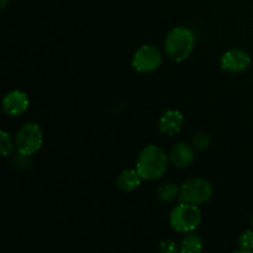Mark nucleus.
<instances>
[{
	"mask_svg": "<svg viewBox=\"0 0 253 253\" xmlns=\"http://www.w3.org/2000/svg\"><path fill=\"white\" fill-rule=\"evenodd\" d=\"M168 156L161 147L148 145L138 155L136 169L145 180H157L163 177L167 170Z\"/></svg>",
	"mask_w": 253,
	"mask_h": 253,
	"instance_id": "1",
	"label": "nucleus"
},
{
	"mask_svg": "<svg viewBox=\"0 0 253 253\" xmlns=\"http://www.w3.org/2000/svg\"><path fill=\"white\" fill-rule=\"evenodd\" d=\"M195 39L190 30L185 27H174L168 32L165 41V51L174 62H183L192 54Z\"/></svg>",
	"mask_w": 253,
	"mask_h": 253,
	"instance_id": "2",
	"label": "nucleus"
},
{
	"mask_svg": "<svg viewBox=\"0 0 253 253\" xmlns=\"http://www.w3.org/2000/svg\"><path fill=\"white\" fill-rule=\"evenodd\" d=\"M202 222V211L198 205L183 203L178 204L169 214V224L178 232H192Z\"/></svg>",
	"mask_w": 253,
	"mask_h": 253,
	"instance_id": "3",
	"label": "nucleus"
},
{
	"mask_svg": "<svg viewBox=\"0 0 253 253\" xmlns=\"http://www.w3.org/2000/svg\"><path fill=\"white\" fill-rule=\"evenodd\" d=\"M43 142L42 130L37 124L27 123L17 130L15 136V146L20 155L31 156L41 148Z\"/></svg>",
	"mask_w": 253,
	"mask_h": 253,
	"instance_id": "4",
	"label": "nucleus"
},
{
	"mask_svg": "<svg viewBox=\"0 0 253 253\" xmlns=\"http://www.w3.org/2000/svg\"><path fill=\"white\" fill-rule=\"evenodd\" d=\"M212 195V187L204 178H189L179 189V200L183 203L200 205L207 203Z\"/></svg>",
	"mask_w": 253,
	"mask_h": 253,
	"instance_id": "5",
	"label": "nucleus"
},
{
	"mask_svg": "<svg viewBox=\"0 0 253 253\" xmlns=\"http://www.w3.org/2000/svg\"><path fill=\"white\" fill-rule=\"evenodd\" d=\"M162 64V54L157 47L152 44H143L132 57V67L140 73H150L158 69Z\"/></svg>",
	"mask_w": 253,
	"mask_h": 253,
	"instance_id": "6",
	"label": "nucleus"
},
{
	"mask_svg": "<svg viewBox=\"0 0 253 253\" xmlns=\"http://www.w3.org/2000/svg\"><path fill=\"white\" fill-rule=\"evenodd\" d=\"M251 64V57L246 51L232 48L221 56V68L229 73H241Z\"/></svg>",
	"mask_w": 253,
	"mask_h": 253,
	"instance_id": "7",
	"label": "nucleus"
},
{
	"mask_svg": "<svg viewBox=\"0 0 253 253\" xmlns=\"http://www.w3.org/2000/svg\"><path fill=\"white\" fill-rule=\"evenodd\" d=\"M195 148L185 142H178L173 146L168 153L170 165L175 168H187L194 162Z\"/></svg>",
	"mask_w": 253,
	"mask_h": 253,
	"instance_id": "8",
	"label": "nucleus"
},
{
	"mask_svg": "<svg viewBox=\"0 0 253 253\" xmlns=\"http://www.w3.org/2000/svg\"><path fill=\"white\" fill-rule=\"evenodd\" d=\"M29 108V98L22 90L9 91L2 99V109L10 116L21 115Z\"/></svg>",
	"mask_w": 253,
	"mask_h": 253,
	"instance_id": "9",
	"label": "nucleus"
},
{
	"mask_svg": "<svg viewBox=\"0 0 253 253\" xmlns=\"http://www.w3.org/2000/svg\"><path fill=\"white\" fill-rule=\"evenodd\" d=\"M183 123H184L183 114L179 110L170 109V110L165 111L163 115L161 116L160 121H158V128L163 135L174 136L180 131Z\"/></svg>",
	"mask_w": 253,
	"mask_h": 253,
	"instance_id": "10",
	"label": "nucleus"
},
{
	"mask_svg": "<svg viewBox=\"0 0 253 253\" xmlns=\"http://www.w3.org/2000/svg\"><path fill=\"white\" fill-rule=\"evenodd\" d=\"M141 175L137 169H125L119 174L116 185L123 192H132L141 185Z\"/></svg>",
	"mask_w": 253,
	"mask_h": 253,
	"instance_id": "11",
	"label": "nucleus"
},
{
	"mask_svg": "<svg viewBox=\"0 0 253 253\" xmlns=\"http://www.w3.org/2000/svg\"><path fill=\"white\" fill-rule=\"evenodd\" d=\"M203 250V240L199 235L188 232L180 244V252L182 253H197Z\"/></svg>",
	"mask_w": 253,
	"mask_h": 253,
	"instance_id": "12",
	"label": "nucleus"
},
{
	"mask_svg": "<svg viewBox=\"0 0 253 253\" xmlns=\"http://www.w3.org/2000/svg\"><path fill=\"white\" fill-rule=\"evenodd\" d=\"M179 189L180 188H178V185L173 182L163 183L157 189V198L162 203H170L178 197Z\"/></svg>",
	"mask_w": 253,
	"mask_h": 253,
	"instance_id": "13",
	"label": "nucleus"
},
{
	"mask_svg": "<svg viewBox=\"0 0 253 253\" xmlns=\"http://www.w3.org/2000/svg\"><path fill=\"white\" fill-rule=\"evenodd\" d=\"M211 143V137H210L209 133L207 132H199L193 137L192 140V146L198 151H204Z\"/></svg>",
	"mask_w": 253,
	"mask_h": 253,
	"instance_id": "14",
	"label": "nucleus"
},
{
	"mask_svg": "<svg viewBox=\"0 0 253 253\" xmlns=\"http://www.w3.org/2000/svg\"><path fill=\"white\" fill-rule=\"evenodd\" d=\"M239 246L241 252H252L253 251V231L247 230L242 232L241 236L239 237Z\"/></svg>",
	"mask_w": 253,
	"mask_h": 253,
	"instance_id": "15",
	"label": "nucleus"
},
{
	"mask_svg": "<svg viewBox=\"0 0 253 253\" xmlns=\"http://www.w3.org/2000/svg\"><path fill=\"white\" fill-rule=\"evenodd\" d=\"M0 151L4 157L9 156L12 151V141L6 131H0Z\"/></svg>",
	"mask_w": 253,
	"mask_h": 253,
	"instance_id": "16",
	"label": "nucleus"
},
{
	"mask_svg": "<svg viewBox=\"0 0 253 253\" xmlns=\"http://www.w3.org/2000/svg\"><path fill=\"white\" fill-rule=\"evenodd\" d=\"M175 249H177V246H175V242L173 241V240H169V239L162 240V241L160 242V246H158V250L163 253L174 252Z\"/></svg>",
	"mask_w": 253,
	"mask_h": 253,
	"instance_id": "17",
	"label": "nucleus"
},
{
	"mask_svg": "<svg viewBox=\"0 0 253 253\" xmlns=\"http://www.w3.org/2000/svg\"><path fill=\"white\" fill-rule=\"evenodd\" d=\"M7 1H9V0H1V10H4L5 7H6Z\"/></svg>",
	"mask_w": 253,
	"mask_h": 253,
	"instance_id": "18",
	"label": "nucleus"
},
{
	"mask_svg": "<svg viewBox=\"0 0 253 253\" xmlns=\"http://www.w3.org/2000/svg\"><path fill=\"white\" fill-rule=\"evenodd\" d=\"M252 225H253V219H252Z\"/></svg>",
	"mask_w": 253,
	"mask_h": 253,
	"instance_id": "19",
	"label": "nucleus"
}]
</instances>
